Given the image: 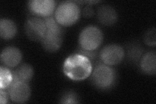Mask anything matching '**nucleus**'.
<instances>
[{"label":"nucleus","mask_w":156,"mask_h":104,"mask_svg":"<svg viewBox=\"0 0 156 104\" xmlns=\"http://www.w3.org/2000/svg\"><path fill=\"white\" fill-rule=\"evenodd\" d=\"M93 67L89 58L76 53L68 56L64 62L62 71L70 80L80 81L86 80L90 76Z\"/></svg>","instance_id":"obj_1"},{"label":"nucleus","mask_w":156,"mask_h":104,"mask_svg":"<svg viewBox=\"0 0 156 104\" xmlns=\"http://www.w3.org/2000/svg\"><path fill=\"white\" fill-rule=\"evenodd\" d=\"M46 32L44 37L41 41L43 48L48 52L54 53L59 49L62 44L64 29L58 23L55 17L51 16L45 18Z\"/></svg>","instance_id":"obj_2"},{"label":"nucleus","mask_w":156,"mask_h":104,"mask_svg":"<svg viewBox=\"0 0 156 104\" xmlns=\"http://www.w3.org/2000/svg\"><path fill=\"white\" fill-rule=\"evenodd\" d=\"M90 77L92 85L103 91L111 88L116 81V73L115 69L101 62L95 66Z\"/></svg>","instance_id":"obj_3"},{"label":"nucleus","mask_w":156,"mask_h":104,"mask_svg":"<svg viewBox=\"0 0 156 104\" xmlns=\"http://www.w3.org/2000/svg\"><path fill=\"white\" fill-rule=\"evenodd\" d=\"M81 9L76 2L65 1L58 4L54 13L57 22L62 27L74 25L80 18Z\"/></svg>","instance_id":"obj_4"},{"label":"nucleus","mask_w":156,"mask_h":104,"mask_svg":"<svg viewBox=\"0 0 156 104\" xmlns=\"http://www.w3.org/2000/svg\"><path fill=\"white\" fill-rule=\"evenodd\" d=\"M104 36L100 29L94 26H88L82 29L78 42L80 48L87 51H94L101 46Z\"/></svg>","instance_id":"obj_5"},{"label":"nucleus","mask_w":156,"mask_h":104,"mask_svg":"<svg viewBox=\"0 0 156 104\" xmlns=\"http://www.w3.org/2000/svg\"><path fill=\"white\" fill-rule=\"evenodd\" d=\"M124 57V49L123 47L116 44L105 46L99 53L100 61L110 66L118 65L122 62Z\"/></svg>","instance_id":"obj_6"},{"label":"nucleus","mask_w":156,"mask_h":104,"mask_svg":"<svg viewBox=\"0 0 156 104\" xmlns=\"http://www.w3.org/2000/svg\"><path fill=\"white\" fill-rule=\"evenodd\" d=\"M24 31L27 38L34 42H41L46 32L44 19L37 16L28 18L24 25Z\"/></svg>","instance_id":"obj_7"},{"label":"nucleus","mask_w":156,"mask_h":104,"mask_svg":"<svg viewBox=\"0 0 156 104\" xmlns=\"http://www.w3.org/2000/svg\"><path fill=\"white\" fill-rule=\"evenodd\" d=\"M27 7L33 15L45 18L55 13L56 2L54 0H31L27 3Z\"/></svg>","instance_id":"obj_8"},{"label":"nucleus","mask_w":156,"mask_h":104,"mask_svg":"<svg viewBox=\"0 0 156 104\" xmlns=\"http://www.w3.org/2000/svg\"><path fill=\"white\" fill-rule=\"evenodd\" d=\"M7 91L9 98L16 103H23L29 100L31 96V88L27 83L22 81H14Z\"/></svg>","instance_id":"obj_9"},{"label":"nucleus","mask_w":156,"mask_h":104,"mask_svg":"<svg viewBox=\"0 0 156 104\" xmlns=\"http://www.w3.org/2000/svg\"><path fill=\"white\" fill-rule=\"evenodd\" d=\"M22 60V53L20 49L14 46H9L3 49L1 61L3 66L9 68L17 67Z\"/></svg>","instance_id":"obj_10"},{"label":"nucleus","mask_w":156,"mask_h":104,"mask_svg":"<svg viewBox=\"0 0 156 104\" xmlns=\"http://www.w3.org/2000/svg\"><path fill=\"white\" fill-rule=\"evenodd\" d=\"M96 15L98 22L105 26H113L118 20L116 10L108 5H101L98 9Z\"/></svg>","instance_id":"obj_11"},{"label":"nucleus","mask_w":156,"mask_h":104,"mask_svg":"<svg viewBox=\"0 0 156 104\" xmlns=\"http://www.w3.org/2000/svg\"><path fill=\"white\" fill-rule=\"evenodd\" d=\"M140 70L146 75L154 76L156 74V53L150 51L143 54L139 62Z\"/></svg>","instance_id":"obj_12"},{"label":"nucleus","mask_w":156,"mask_h":104,"mask_svg":"<svg viewBox=\"0 0 156 104\" xmlns=\"http://www.w3.org/2000/svg\"><path fill=\"white\" fill-rule=\"evenodd\" d=\"M18 28L16 24L11 19L0 20V36L4 40H10L16 35Z\"/></svg>","instance_id":"obj_13"},{"label":"nucleus","mask_w":156,"mask_h":104,"mask_svg":"<svg viewBox=\"0 0 156 104\" xmlns=\"http://www.w3.org/2000/svg\"><path fill=\"white\" fill-rule=\"evenodd\" d=\"M13 81H22L29 83L34 75L33 67L28 64H22L19 66L15 70L12 71Z\"/></svg>","instance_id":"obj_14"},{"label":"nucleus","mask_w":156,"mask_h":104,"mask_svg":"<svg viewBox=\"0 0 156 104\" xmlns=\"http://www.w3.org/2000/svg\"><path fill=\"white\" fill-rule=\"evenodd\" d=\"M144 54L142 46L136 43H133L129 45L127 51V56L129 61L134 64H139L141 57Z\"/></svg>","instance_id":"obj_15"},{"label":"nucleus","mask_w":156,"mask_h":104,"mask_svg":"<svg viewBox=\"0 0 156 104\" xmlns=\"http://www.w3.org/2000/svg\"><path fill=\"white\" fill-rule=\"evenodd\" d=\"M13 81V74L10 68L1 66L0 67V88L7 89Z\"/></svg>","instance_id":"obj_16"},{"label":"nucleus","mask_w":156,"mask_h":104,"mask_svg":"<svg viewBox=\"0 0 156 104\" xmlns=\"http://www.w3.org/2000/svg\"><path fill=\"white\" fill-rule=\"evenodd\" d=\"M144 43L149 46L155 47L156 44V32L154 27L146 32L144 36Z\"/></svg>","instance_id":"obj_17"},{"label":"nucleus","mask_w":156,"mask_h":104,"mask_svg":"<svg viewBox=\"0 0 156 104\" xmlns=\"http://www.w3.org/2000/svg\"><path fill=\"white\" fill-rule=\"evenodd\" d=\"M80 102L79 97L74 91H68L62 95L61 99L62 103H78Z\"/></svg>","instance_id":"obj_18"},{"label":"nucleus","mask_w":156,"mask_h":104,"mask_svg":"<svg viewBox=\"0 0 156 104\" xmlns=\"http://www.w3.org/2000/svg\"><path fill=\"white\" fill-rule=\"evenodd\" d=\"M79 53L82 54L85 56H86L87 58H89L90 61L92 63V61H95L96 59L99 57V53L98 50H94V51H87L84 50L81 48H80L78 49V52Z\"/></svg>","instance_id":"obj_19"},{"label":"nucleus","mask_w":156,"mask_h":104,"mask_svg":"<svg viewBox=\"0 0 156 104\" xmlns=\"http://www.w3.org/2000/svg\"><path fill=\"white\" fill-rule=\"evenodd\" d=\"M95 12L94 9L90 5H87L84 9L83 11V15L85 18H92L94 15Z\"/></svg>","instance_id":"obj_20"},{"label":"nucleus","mask_w":156,"mask_h":104,"mask_svg":"<svg viewBox=\"0 0 156 104\" xmlns=\"http://www.w3.org/2000/svg\"><path fill=\"white\" fill-rule=\"evenodd\" d=\"M9 93L7 89L0 88V101L2 104H6L9 101Z\"/></svg>","instance_id":"obj_21"}]
</instances>
